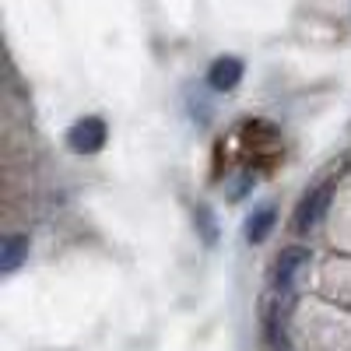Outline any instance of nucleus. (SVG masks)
<instances>
[{
	"mask_svg": "<svg viewBox=\"0 0 351 351\" xmlns=\"http://www.w3.org/2000/svg\"><path fill=\"white\" fill-rule=\"evenodd\" d=\"M330 193H334V183H324V186H316L313 193H306L299 200V208H295V232H306L316 228L319 221H324L327 208H330Z\"/></svg>",
	"mask_w": 351,
	"mask_h": 351,
	"instance_id": "obj_1",
	"label": "nucleus"
},
{
	"mask_svg": "<svg viewBox=\"0 0 351 351\" xmlns=\"http://www.w3.org/2000/svg\"><path fill=\"white\" fill-rule=\"evenodd\" d=\"M67 144H71V152H77V155H95L106 144V123L99 120V116H84V120H77L67 130Z\"/></svg>",
	"mask_w": 351,
	"mask_h": 351,
	"instance_id": "obj_2",
	"label": "nucleus"
},
{
	"mask_svg": "<svg viewBox=\"0 0 351 351\" xmlns=\"http://www.w3.org/2000/svg\"><path fill=\"white\" fill-rule=\"evenodd\" d=\"M306 260H309V253H306L302 246H288V250L278 256V263H274V288H278V291H291V285H295V274L306 267Z\"/></svg>",
	"mask_w": 351,
	"mask_h": 351,
	"instance_id": "obj_3",
	"label": "nucleus"
},
{
	"mask_svg": "<svg viewBox=\"0 0 351 351\" xmlns=\"http://www.w3.org/2000/svg\"><path fill=\"white\" fill-rule=\"evenodd\" d=\"M239 81H243V60L239 56H218L208 67V84L215 92H236Z\"/></svg>",
	"mask_w": 351,
	"mask_h": 351,
	"instance_id": "obj_4",
	"label": "nucleus"
},
{
	"mask_svg": "<svg viewBox=\"0 0 351 351\" xmlns=\"http://www.w3.org/2000/svg\"><path fill=\"white\" fill-rule=\"evenodd\" d=\"M274 221H278V211L271 208V204H263V208H256L250 218H246V243H263L271 236V228H274Z\"/></svg>",
	"mask_w": 351,
	"mask_h": 351,
	"instance_id": "obj_5",
	"label": "nucleus"
},
{
	"mask_svg": "<svg viewBox=\"0 0 351 351\" xmlns=\"http://www.w3.org/2000/svg\"><path fill=\"white\" fill-rule=\"evenodd\" d=\"M28 256V236H8L4 239V250H0V271L11 274L18 271Z\"/></svg>",
	"mask_w": 351,
	"mask_h": 351,
	"instance_id": "obj_6",
	"label": "nucleus"
},
{
	"mask_svg": "<svg viewBox=\"0 0 351 351\" xmlns=\"http://www.w3.org/2000/svg\"><path fill=\"white\" fill-rule=\"evenodd\" d=\"M263 330H267V344H271V348H288L278 302H267V306H263Z\"/></svg>",
	"mask_w": 351,
	"mask_h": 351,
	"instance_id": "obj_7",
	"label": "nucleus"
},
{
	"mask_svg": "<svg viewBox=\"0 0 351 351\" xmlns=\"http://www.w3.org/2000/svg\"><path fill=\"white\" fill-rule=\"evenodd\" d=\"M197 215H200L204 239H208V243H215V215H211V208H208V204H200V208H197Z\"/></svg>",
	"mask_w": 351,
	"mask_h": 351,
	"instance_id": "obj_8",
	"label": "nucleus"
}]
</instances>
